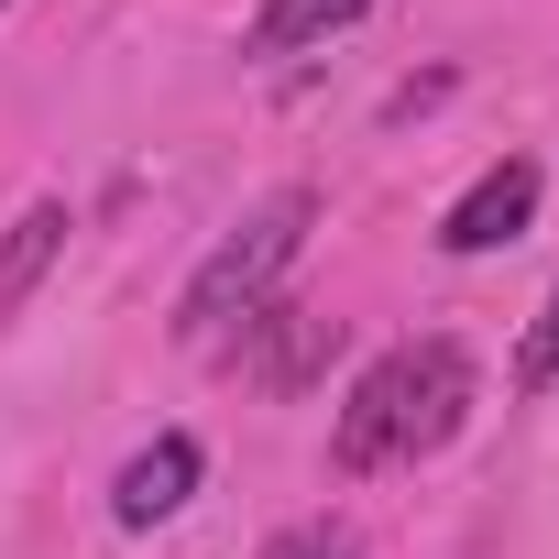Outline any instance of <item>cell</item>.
Listing matches in <instances>:
<instances>
[{"label":"cell","instance_id":"8","mask_svg":"<svg viewBox=\"0 0 559 559\" xmlns=\"http://www.w3.org/2000/svg\"><path fill=\"white\" fill-rule=\"evenodd\" d=\"M263 559H362V537H352L341 515H297V526L263 537Z\"/></svg>","mask_w":559,"mask_h":559},{"label":"cell","instance_id":"3","mask_svg":"<svg viewBox=\"0 0 559 559\" xmlns=\"http://www.w3.org/2000/svg\"><path fill=\"white\" fill-rule=\"evenodd\" d=\"M219 362H230L241 384H263V395H297V384H319V373L341 362V319H330V308H297V297H263V308L219 341Z\"/></svg>","mask_w":559,"mask_h":559},{"label":"cell","instance_id":"2","mask_svg":"<svg viewBox=\"0 0 559 559\" xmlns=\"http://www.w3.org/2000/svg\"><path fill=\"white\" fill-rule=\"evenodd\" d=\"M308 230H319V187H274V198H252L241 230H219L209 263L187 274V297H176V341H187V352H219L263 297H286V274H297Z\"/></svg>","mask_w":559,"mask_h":559},{"label":"cell","instance_id":"6","mask_svg":"<svg viewBox=\"0 0 559 559\" xmlns=\"http://www.w3.org/2000/svg\"><path fill=\"white\" fill-rule=\"evenodd\" d=\"M67 230H78V219H67V198H34V209H23L12 230H0V319H12V308H23L34 286H45V274H56Z\"/></svg>","mask_w":559,"mask_h":559},{"label":"cell","instance_id":"5","mask_svg":"<svg viewBox=\"0 0 559 559\" xmlns=\"http://www.w3.org/2000/svg\"><path fill=\"white\" fill-rule=\"evenodd\" d=\"M198 472H209V450L187 439V428H165V439H143L121 472H110V526H165L187 493H198Z\"/></svg>","mask_w":559,"mask_h":559},{"label":"cell","instance_id":"1","mask_svg":"<svg viewBox=\"0 0 559 559\" xmlns=\"http://www.w3.org/2000/svg\"><path fill=\"white\" fill-rule=\"evenodd\" d=\"M472 384H483V373H472L461 341H395V352L341 395L330 461H341V472H406V461H428L439 439H461Z\"/></svg>","mask_w":559,"mask_h":559},{"label":"cell","instance_id":"9","mask_svg":"<svg viewBox=\"0 0 559 559\" xmlns=\"http://www.w3.org/2000/svg\"><path fill=\"white\" fill-rule=\"evenodd\" d=\"M515 384H526V395L559 384V286H548V308H537V330H526V352H515Z\"/></svg>","mask_w":559,"mask_h":559},{"label":"cell","instance_id":"4","mask_svg":"<svg viewBox=\"0 0 559 559\" xmlns=\"http://www.w3.org/2000/svg\"><path fill=\"white\" fill-rule=\"evenodd\" d=\"M537 187H548V176H537L526 154L483 165V176H472V187L439 209V252H461V263H472V252H504V241H526V219H537Z\"/></svg>","mask_w":559,"mask_h":559},{"label":"cell","instance_id":"7","mask_svg":"<svg viewBox=\"0 0 559 559\" xmlns=\"http://www.w3.org/2000/svg\"><path fill=\"white\" fill-rule=\"evenodd\" d=\"M373 12V0H263V12H252V56H308V45H330L341 23H362Z\"/></svg>","mask_w":559,"mask_h":559}]
</instances>
